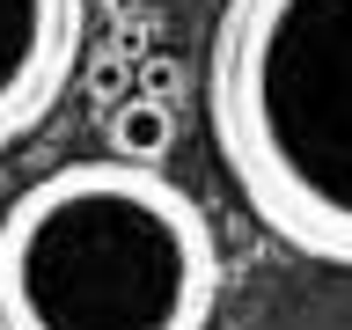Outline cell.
I'll list each match as a JSON object with an SVG mask.
<instances>
[{
  "label": "cell",
  "instance_id": "cell-1",
  "mask_svg": "<svg viewBox=\"0 0 352 330\" xmlns=\"http://www.w3.org/2000/svg\"><path fill=\"white\" fill-rule=\"evenodd\" d=\"M213 220L147 162H66L0 220V330H206Z\"/></svg>",
  "mask_w": 352,
  "mask_h": 330
},
{
  "label": "cell",
  "instance_id": "cell-2",
  "mask_svg": "<svg viewBox=\"0 0 352 330\" xmlns=\"http://www.w3.org/2000/svg\"><path fill=\"white\" fill-rule=\"evenodd\" d=\"M206 125L257 228L352 272V0H220Z\"/></svg>",
  "mask_w": 352,
  "mask_h": 330
},
{
  "label": "cell",
  "instance_id": "cell-3",
  "mask_svg": "<svg viewBox=\"0 0 352 330\" xmlns=\"http://www.w3.org/2000/svg\"><path fill=\"white\" fill-rule=\"evenodd\" d=\"M88 52V0H0V154L66 103Z\"/></svg>",
  "mask_w": 352,
  "mask_h": 330
},
{
  "label": "cell",
  "instance_id": "cell-4",
  "mask_svg": "<svg viewBox=\"0 0 352 330\" xmlns=\"http://www.w3.org/2000/svg\"><path fill=\"white\" fill-rule=\"evenodd\" d=\"M103 140L118 162H162V154L176 147V110L169 103H154V96H125V103H110L103 110Z\"/></svg>",
  "mask_w": 352,
  "mask_h": 330
},
{
  "label": "cell",
  "instance_id": "cell-5",
  "mask_svg": "<svg viewBox=\"0 0 352 330\" xmlns=\"http://www.w3.org/2000/svg\"><path fill=\"white\" fill-rule=\"evenodd\" d=\"M88 88H96V103H125V96H132V59H125V52H103V59H96V66H88Z\"/></svg>",
  "mask_w": 352,
  "mask_h": 330
},
{
  "label": "cell",
  "instance_id": "cell-6",
  "mask_svg": "<svg viewBox=\"0 0 352 330\" xmlns=\"http://www.w3.org/2000/svg\"><path fill=\"white\" fill-rule=\"evenodd\" d=\"M140 81H147L154 103H169L176 88H184V66H176V59H140Z\"/></svg>",
  "mask_w": 352,
  "mask_h": 330
}]
</instances>
